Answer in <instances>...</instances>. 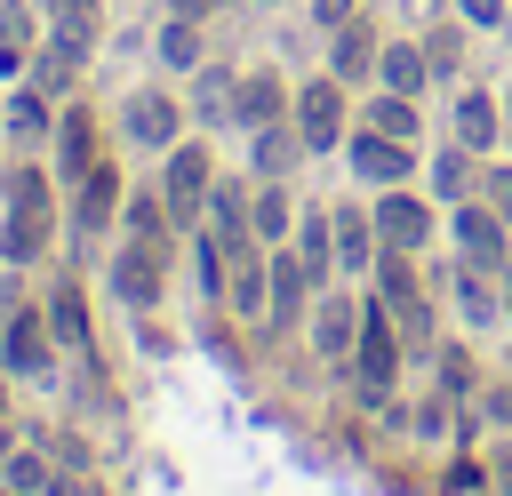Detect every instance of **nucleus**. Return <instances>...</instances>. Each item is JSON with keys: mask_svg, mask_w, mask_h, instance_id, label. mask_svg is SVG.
I'll list each match as a JSON object with an SVG mask.
<instances>
[{"mask_svg": "<svg viewBox=\"0 0 512 496\" xmlns=\"http://www.w3.org/2000/svg\"><path fill=\"white\" fill-rule=\"evenodd\" d=\"M376 240H384V248H424V240H432V208H424L416 192H384V200H376Z\"/></svg>", "mask_w": 512, "mask_h": 496, "instance_id": "ddd939ff", "label": "nucleus"}, {"mask_svg": "<svg viewBox=\"0 0 512 496\" xmlns=\"http://www.w3.org/2000/svg\"><path fill=\"white\" fill-rule=\"evenodd\" d=\"M456 16H464V24H480V32H496V24L512 16V0H456Z\"/></svg>", "mask_w": 512, "mask_h": 496, "instance_id": "c9c22d12", "label": "nucleus"}, {"mask_svg": "<svg viewBox=\"0 0 512 496\" xmlns=\"http://www.w3.org/2000/svg\"><path fill=\"white\" fill-rule=\"evenodd\" d=\"M440 392H472V360L464 352H440Z\"/></svg>", "mask_w": 512, "mask_h": 496, "instance_id": "e433bc0d", "label": "nucleus"}, {"mask_svg": "<svg viewBox=\"0 0 512 496\" xmlns=\"http://www.w3.org/2000/svg\"><path fill=\"white\" fill-rule=\"evenodd\" d=\"M424 8H440V0H424Z\"/></svg>", "mask_w": 512, "mask_h": 496, "instance_id": "37998d69", "label": "nucleus"}, {"mask_svg": "<svg viewBox=\"0 0 512 496\" xmlns=\"http://www.w3.org/2000/svg\"><path fill=\"white\" fill-rule=\"evenodd\" d=\"M504 136H512V88H504Z\"/></svg>", "mask_w": 512, "mask_h": 496, "instance_id": "a19ab883", "label": "nucleus"}, {"mask_svg": "<svg viewBox=\"0 0 512 496\" xmlns=\"http://www.w3.org/2000/svg\"><path fill=\"white\" fill-rule=\"evenodd\" d=\"M112 216H120V168H112V160H96V168L72 184V232H80V240H96Z\"/></svg>", "mask_w": 512, "mask_h": 496, "instance_id": "1a4fd4ad", "label": "nucleus"}, {"mask_svg": "<svg viewBox=\"0 0 512 496\" xmlns=\"http://www.w3.org/2000/svg\"><path fill=\"white\" fill-rule=\"evenodd\" d=\"M248 224H256V232H264V240H280V232H288V192H280V184H272V176H264V184H256V208H248Z\"/></svg>", "mask_w": 512, "mask_h": 496, "instance_id": "7c9ffc66", "label": "nucleus"}, {"mask_svg": "<svg viewBox=\"0 0 512 496\" xmlns=\"http://www.w3.org/2000/svg\"><path fill=\"white\" fill-rule=\"evenodd\" d=\"M232 88H240V80H232L224 64H208V72L192 80V112H200V120H216V112H232Z\"/></svg>", "mask_w": 512, "mask_h": 496, "instance_id": "c85d7f7f", "label": "nucleus"}, {"mask_svg": "<svg viewBox=\"0 0 512 496\" xmlns=\"http://www.w3.org/2000/svg\"><path fill=\"white\" fill-rule=\"evenodd\" d=\"M8 496H16V488H8Z\"/></svg>", "mask_w": 512, "mask_h": 496, "instance_id": "c03bdc74", "label": "nucleus"}, {"mask_svg": "<svg viewBox=\"0 0 512 496\" xmlns=\"http://www.w3.org/2000/svg\"><path fill=\"white\" fill-rule=\"evenodd\" d=\"M72 72H80V56H72L64 40H48V48H40V64H32V80H40L48 96H56V88H72Z\"/></svg>", "mask_w": 512, "mask_h": 496, "instance_id": "72a5a7b5", "label": "nucleus"}, {"mask_svg": "<svg viewBox=\"0 0 512 496\" xmlns=\"http://www.w3.org/2000/svg\"><path fill=\"white\" fill-rule=\"evenodd\" d=\"M48 240H56V184H48L40 168H16V176H8L0 256H8V264H32V256H48Z\"/></svg>", "mask_w": 512, "mask_h": 496, "instance_id": "f257e3e1", "label": "nucleus"}, {"mask_svg": "<svg viewBox=\"0 0 512 496\" xmlns=\"http://www.w3.org/2000/svg\"><path fill=\"white\" fill-rule=\"evenodd\" d=\"M504 232H512V224H504L488 200H456V248H464L472 272H504V256H512Z\"/></svg>", "mask_w": 512, "mask_h": 496, "instance_id": "0eeeda50", "label": "nucleus"}, {"mask_svg": "<svg viewBox=\"0 0 512 496\" xmlns=\"http://www.w3.org/2000/svg\"><path fill=\"white\" fill-rule=\"evenodd\" d=\"M432 192H440V200H472V144H448V152L432 160Z\"/></svg>", "mask_w": 512, "mask_h": 496, "instance_id": "bb28decb", "label": "nucleus"}, {"mask_svg": "<svg viewBox=\"0 0 512 496\" xmlns=\"http://www.w3.org/2000/svg\"><path fill=\"white\" fill-rule=\"evenodd\" d=\"M8 440H16V432H8V424H0V464H8V456H16V448H8Z\"/></svg>", "mask_w": 512, "mask_h": 496, "instance_id": "ea45409f", "label": "nucleus"}, {"mask_svg": "<svg viewBox=\"0 0 512 496\" xmlns=\"http://www.w3.org/2000/svg\"><path fill=\"white\" fill-rule=\"evenodd\" d=\"M296 136H304V152L344 144V80L336 72H320V80L296 88Z\"/></svg>", "mask_w": 512, "mask_h": 496, "instance_id": "423d86ee", "label": "nucleus"}, {"mask_svg": "<svg viewBox=\"0 0 512 496\" xmlns=\"http://www.w3.org/2000/svg\"><path fill=\"white\" fill-rule=\"evenodd\" d=\"M304 160V136L288 128V120H272V128H256V176H288Z\"/></svg>", "mask_w": 512, "mask_h": 496, "instance_id": "4be33fe9", "label": "nucleus"}, {"mask_svg": "<svg viewBox=\"0 0 512 496\" xmlns=\"http://www.w3.org/2000/svg\"><path fill=\"white\" fill-rule=\"evenodd\" d=\"M480 192H488V208L512 224V160H504V168H488V176H480Z\"/></svg>", "mask_w": 512, "mask_h": 496, "instance_id": "f704fd0d", "label": "nucleus"}, {"mask_svg": "<svg viewBox=\"0 0 512 496\" xmlns=\"http://www.w3.org/2000/svg\"><path fill=\"white\" fill-rule=\"evenodd\" d=\"M208 192H216V160H208V144H200V136H176L168 160H160V200H168V216L192 224V216L208 208Z\"/></svg>", "mask_w": 512, "mask_h": 496, "instance_id": "7ed1b4c3", "label": "nucleus"}, {"mask_svg": "<svg viewBox=\"0 0 512 496\" xmlns=\"http://www.w3.org/2000/svg\"><path fill=\"white\" fill-rule=\"evenodd\" d=\"M424 56H432V72H464V24H432Z\"/></svg>", "mask_w": 512, "mask_h": 496, "instance_id": "473e14b6", "label": "nucleus"}, {"mask_svg": "<svg viewBox=\"0 0 512 496\" xmlns=\"http://www.w3.org/2000/svg\"><path fill=\"white\" fill-rule=\"evenodd\" d=\"M504 312H512V272H504Z\"/></svg>", "mask_w": 512, "mask_h": 496, "instance_id": "79ce46f5", "label": "nucleus"}, {"mask_svg": "<svg viewBox=\"0 0 512 496\" xmlns=\"http://www.w3.org/2000/svg\"><path fill=\"white\" fill-rule=\"evenodd\" d=\"M360 312H368V304H352V296H320V304H312V320H304V328H312V352H320V360H352Z\"/></svg>", "mask_w": 512, "mask_h": 496, "instance_id": "f8f14e48", "label": "nucleus"}, {"mask_svg": "<svg viewBox=\"0 0 512 496\" xmlns=\"http://www.w3.org/2000/svg\"><path fill=\"white\" fill-rule=\"evenodd\" d=\"M128 232H136V240H176V216H168V200H160V184H144V192H128Z\"/></svg>", "mask_w": 512, "mask_h": 496, "instance_id": "5701e85b", "label": "nucleus"}, {"mask_svg": "<svg viewBox=\"0 0 512 496\" xmlns=\"http://www.w3.org/2000/svg\"><path fill=\"white\" fill-rule=\"evenodd\" d=\"M216 0H168V16H208Z\"/></svg>", "mask_w": 512, "mask_h": 496, "instance_id": "58836bf2", "label": "nucleus"}, {"mask_svg": "<svg viewBox=\"0 0 512 496\" xmlns=\"http://www.w3.org/2000/svg\"><path fill=\"white\" fill-rule=\"evenodd\" d=\"M96 160H104V128H96L88 104H72V112L56 120V168H64V184H80Z\"/></svg>", "mask_w": 512, "mask_h": 496, "instance_id": "9d476101", "label": "nucleus"}, {"mask_svg": "<svg viewBox=\"0 0 512 496\" xmlns=\"http://www.w3.org/2000/svg\"><path fill=\"white\" fill-rule=\"evenodd\" d=\"M0 368H8V376H48V368H56V328H48V312H40V304H8Z\"/></svg>", "mask_w": 512, "mask_h": 496, "instance_id": "39448f33", "label": "nucleus"}, {"mask_svg": "<svg viewBox=\"0 0 512 496\" xmlns=\"http://www.w3.org/2000/svg\"><path fill=\"white\" fill-rule=\"evenodd\" d=\"M232 120H240V128H272V120H288V88H280V72H248V80L232 88Z\"/></svg>", "mask_w": 512, "mask_h": 496, "instance_id": "dca6fc26", "label": "nucleus"}, {"mask_svg": "<svg viewBox=\"0 0 512 496\" xmlns=\"http://www.w3.org/2000/svg\"><path fill=\"white\" fill-rule=\"evenodd\" d=\"M48 328H56V344H88V296H80V280H64L48 296Z\"/></svg>", "mask_w": 512, "mask_h": 496, "instance_id": "393cba45", "label": "nucleus"}, {"mask_svg": "<svg viewBox=\"0 0 512 496\" xmlns=\"http://www.w3.org/2000/svg\"><path fill=\"white\" fill-rule=\"evenodd\" d=\"M376 56H384V40H376V24L368 16H352V24H336V48H328V72L352 88V80H368L376 72Z\"/></svg>", "mask_w": 512, "mask_h": 496, "instance_id": "4468645a", "label": "nucleus"}, {"mask_svg": "<svg viewBox=\"0 0 512 496\" xmlns=\"http://www.w3.org/2000/svg\"><path fill=\"white\" fill-rule=\"evenodd\" d=\"M160 64H176V72L200 64V16H168L160 24Z\"/></svg>", "mask_w": 512, "mask_h": 496, "instance_id": "a878e982", "label": "nucleus"}, {"mask_svg": "<svg viewBox=\"0 0 512 496\" xmlns=\"http://www.w3.org/2000/svg\"><path fill=\"white\" fill-rule=\"evenodd\" d=\"M304 288H312V272L280 248V256H272V312H264V320H272V328H296V320H304Z\"/></svg>", "mask_w": 512, "mask_h": 496, "instance_id": "6ab92c4d", "label": "nucleus"}, {"mask_svg": "<svg viewBox=\"0 0 512 496\" xmlns=\"http://www.w3.org/2000/svg\"><path fill=\"white\" fill-rule=\"evenodd\" d=\"M360 128H376V136H400V144H416V96H400V88H384L368 112H360Z\"/></svg>", "mask_w": 512, "mask_h": 496, "instance_id": "412c9836", "label": "nucleus"}, {"mask_svg": "<svg viewBox=\"0 0 512 496\" xmlns=\"http://www.w3.org/2000/svg\"><path fill=\"white\" fill-rule=\"evenodd\" d=\"M496 136H504V104H496L488 88H464V96H456V144L488 152Z\"/></svg>", "mask_w": 512, "mask_h": 496, "instance_id": "f3484780", "label": "nucleus"}, {"mask_svg": "<svg viewBox=\"0 0 512 496\" xmlns=\"http://www.w3.org/2000/svg\"><path fill=\"white\" fill-rule=\"evenodd\" d=\"M120 128H128L136 144H152V152H168V144L184 136V104H176L168 88H136V96L120 104Z\"/></svg>", "mask_w": 512, "mask_h": 496, "instance_id": "6e6552de", "label": "nucleus"}, {"mask_svg": "<svg viewBox=\"0 0 512 496\" xmlns=\"http://www.w3.org/2000/svg\"><path fill=\"white\" fill-rule=\"evenodd\" d=\"M312 16L336 32V24H352V16H360V0H312Z\"/></svg>", "mask_w": 512, "mask_h": 496, "instance_id": "4c0bfd02", "label": "nucleus"}, {"mask_svg": "<svg viewBox=\"0 0 512 496\" xmlns=\"http://www.w3.org/2000/svg\"><path fill=\"white\" fill-rule=\"evenodd\" d=\"M48 480H56V472H48L40 448H16V456H8V488H16V496H48Z\"/></svg>", "mask_w": 512, "mask_h": 496, "instance_id": "2f4dec72", "label": "nucleus"}, {"mask_svg": "<svg viewBox=\"0 0 512 496\" xmlns=\"http://www.w3.org/2000/svg\"><path fill=\"white\" fill-rule=\"evenodd\" d=\"M376 80H384V88H400V96H416V88L432 80V56H424L416 40H392V48L376 56Z\"/></svg>", "mask_w": 512, "mask_h": 496, "instance_id": "aec40b11", "label": "nucleus"}, {"mask_svg": "<svg viewBox=\"0 0 512 496\" xmlns=\"http://www.w3.org/2000/svg\"><path fill=\"white\" fill-rule=\"evenodd\" d=\"M296 264L312 272V288L328 280V264H336V216H304V240H296Z\"/></svg>", "mask_w": 512, "mask_h": 496, "instance_id": "b1692460", "label": "nucleus"}, {"mask_svg": "<svg viewBox=\"0 0 512 496\" xmlns=\"http://www.w3.org/2000/svg\"><path fill=\"white\" fill-rule=\"evenodd\" d=\"M40 8H48V40H64L72 56L104 40V0H40Z\"/></svg>", "mask_w": 512, "mask_h": 496, "instance_id": "2eb2a0df", "label": "nucleus"}, {"mask_svg": "<svg viewBox=\"0 0 512 496\" xmlns=\"http://www.w3.org/2000/svg\"><path fill=\"white\" fill-rule=\"evenodd\" d=\"M376 248H384V240H376V216H360V208L344 200V208H336V264H344V272H368Z\"/></svg>", "mask_w": 512, "mask_h": 496, "instance_id": "a211bd4d", "label": "nucleus"}, {"mask_svg": "<svg viewBox=\"0 0 512 496\" xmlns=\"http://www.w3.org/2000/svg\"><path fill=\"white\" fill-rule=\"evenodd\" d=\"M496 280H504V272H472V264H464V288H456V296H464V320H472V328L496 320Z\"/></svg>", "mask_w": 512, "mask_h": 496, "instance_id": "c756f323", "label": "nucleus"}, {"mask_svg": "<svg viewBox=\"0 0 512 496\" xmlns=\"http://www.w3.org/2000/svg\"><path fill=\"white\" fill-rule=\"evenodd\" d=\"M352 168L368 176V184H400L408 168H416V144H400V136H376V128H352Z\"/></svg>", "mask_w": 512, "mask_h": 496, "instance_id": "9b49d317", "label": "nucleus"}, {"mask_svg": "<svg viewBox=\"0 0 512 496\" xmlns=\"http://www.w3.org/2000/svg\"><path fill=\"white\" fill-rule=\"evenodd\" d=\"M160 288H168V240H120L112 248V296L128 304V312H152L160 304Z\"/></svg>", "mask_w": 512, "mask_h": 496, "instance_id": "20e7f679", "label": "nucleus"}, {"mask_svg": "<svg viewBox=\"0 0 512 496\" xmlns=\"http://www.w3.org/2000/svg\"><path fill=\"white\" fill-rule=\"evenodd\" d=\"M48 128H56V120H48V88L32 80V88L8 104V136H24V144H32V136H48Z\"/></svg>", "mask_w": 512, "mask_h": 496, "instance_id": "cd10ccee", "label": "nucleus"}, {"mask_svg": "<svg viewBox=\"0 0 512 496\" xmlns=\"http://www.w3.org/2000/svg\"><path fill=\"white\" fill-rule=\"evenodd\" d=\"M400 352H408V344H400L392 312L368 296V312H360V336H352V360H344V368L360 376V400H384V392H392V376H400Z\"/></svg>", "mask_w": 512, "mask_h": 496, "instance_id": "f03ea898", "label": "nucleus"}]
</instances>
